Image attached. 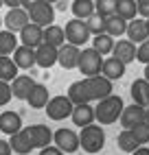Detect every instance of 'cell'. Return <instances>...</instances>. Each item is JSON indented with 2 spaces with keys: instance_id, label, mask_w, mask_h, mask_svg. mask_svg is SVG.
<instances>
[{
  "instance_id": "44dd1931",
  "label": "cell",
  "mask_w": 149,
  "mask_h": 155,
  "mask_svg": "<svg viewBox=\"0 0 149 155\" xmlns=\"http://www.w3.org/2000/svg\"><path fill=\"white\" fill-rule=\"evenodd\" d=\"M33 85H35L33 77H29V74H18V77L11 81V94H13L16 98H22V101H26V96L31 94Z\"/></svg>"
},
{
  "instance_id": "d590c367",
  "label": "cell",
  "mask_w": 149,
  "mask_h": 155,
  "mask_svg": "<svg viewBox=\"0 0 149 155\" xmlns=\"http://www.w3.org/2000/svg\"><path fill=\"white\" fill-rule=\"evenodd\" d=\"M136 61H140V64H149V37L145 39L143 44H138L136 48Z\"/></svg>"
},
{
  "instance_id": "ee69618b",
  "label": "cell",
  "mask_w": 149,
  "mask_h": 155,
  "mask_svg": "<svg viewBox=\"0 0 149 155\" xmlns=\"http://www.w3.org/2000/svg\"><path fill=\"white\" fill-rule=\"evenodd\" d=\"M55 9H61V11H66V2H64V0H59V2H57V7Z\"/></svg>"
},
{
  "instance_id": "4fadbf2b",
  "label": "cell",
  "mask_w": 149,
  "mask_h": 155,
  "mask_svg": "<svg viewBox=\"0 0 149 155\" xmlns=\"http://www.w3.org/2000/svg\"><path fill=\"white\" fill-rule=\"evenodd\" d=\"M70 118L74 122V127H90L94 125V120H97V116H94V107L90 105V103H83V105H74L72 107V114Z\"/></svg>"
},
{
  "instance_id": "8992f818",
  "label": "cell",
  "mask_w": 149,
  "mask_h": 155,
  "mask_svg": "<svg viewBox=\"0 0 149 155\" xmlns=\"http://www.w3.org/2000/svg\"><path fill=\"white\" fill-rule=\"evenodd\" d=\"M26 13H29L31 22L42 26V28H46V26H50L53 22H55V5L46 2V0H40V2L33 5Z\"/></svg>"
},
{
  "instance_id": "7a4b0ae2",
  "label": "cell",
  "mask_w": 149,
  "mask_h": 155,
  "mask_svg": "<svg viewBox=\"0 0 149 155\" xmlns=\"http://www.w3.org/2000/svg\"><path fill=\"white\" fill-rule=\"evenodd\" d=\"M123 98L119 94H110L108 98H103L97 103V107H94V116H97L99 125H112L121 118L123 114Z\"/></svg>"
},
{
  "instance_id": "3957f363",
  "label": "cell",
  "mask_w": 149,
  "mask_h": 155,
  "mask_svg": "<svg viewBox=\"0 0 149 155\" xmlns=\"http://www.w3.org/2000/svg\"><path fill=\"white\" fill-rule=\"evenodd\" d=\"M103 147H105V131L101 129V125H90L79 131V149L94 155Z\"/></svg>"
},
{
  "instance_id": "f35d334b",
  "label": "cell",
  "mask_w": 149,
  "mask_h": 155,
  "mask_svg": "<svg viewBox=\"0 0 149 155\" xmlns=\"http://www.w3.org/2000/svg\"><path fill=\"white\" fill-rule=\"evenodd\" d=\"M11 147H9V140H0V155H11Z\"/></svg>"
},
{
  "instance_id": "7bdbcfd3",
  "label": "cell",
  "mask_w": 149,
  "mask_h": 155,
  "mask_svg": "<svg viewBox=\"0 0 149 155\" xmlns=\"http://www.w3.org/2000/svg\"><path fill=\"white\" fill-rule=\"evenodd\" d=\"M132 155H149V147H138Z\"/></svg>"
},
{
  "instance_id": "30bf717a",
  "label": "cell",
  "mask_w": 149,
  "mask_h": 155,
  "mask_svg": "<svg viewBox=\"0 0 149 155\" xmlns=\"http://www.w3.org/2000/svg\"><path fill=\"white\" fill-rule=\"evenodd\" d=\"M79 55H81V48L79 46L64 44L61 48H57V64L64 70H74L79 66Z\"/></svg>"
},
{
  "instance_id": "83f0119b",
  "label": "cell",
  "mask_w": 149,
  "mask_h": 155,
  "mask_svg": "<svg viewBox=\"0 0 149 155\" xmlns=\"http://www.w3.org/2000/svg\"><path fill=\"white\" fill-rule=\"evenodd\" d=\"M44 42L55 46V48H61L64 44H66V35H64V28L57 26V24H50L44 28Z\"/></svg>"
},
{
  "instance_id": "8d00e7d4",
  "label": "cell",
  "mask_w": 149,
  "mask_h": 155,
  "mask_svg": "<svg viewBox=\"0 0 149 155\" xmlns=\"http://www.w3.org/2000/svg\"><path fill=\"white\" fill-rule=\"evenodd\" d=\"M11 83H7V81H0V107H5L9 101H11Z\"/></svg>"
},
{
  "instance_id": "52a82bcc",
  "label": "cell",
  "mask_w": 149,
  "mask_h": 155,
  "mask_svg": "<svg viewBox=\"0 0 149 155\" xmlns=\"http://www.w3.org/2000/svg\"><path fill=\"white\" fill-rule=\"evenodd\" d=\"M72 107H74L72 101H70L68 96L59 94V96H53L44 109H46V116H48L50 120H66L70 114H72Z\"/></svg>"
},
{
  "instance_id": "60d3db41",
  "label": "cell",
  "mask_w": 149,
  "mask_h": 155,
  "mask_svg": "<svg viewBox=\"0 0 149 155\" xmlns=\"http://www.w3.org/2000/svg\"><path fill=\"white\" fill-rule=\"evenodd\" d=\"M5 2V7H9V9H18V7H22V0H2Z\"/></svg>"
},
{
  "instance_id": "d6986e66",
  "label": "cell",
  "mask_w": 149,
  "mask_h": 155,
  "mask_svg": "<svg viewBox=\"0 0 149 155\" xmlns=\"http://www.w3.org/2000/svg\"><path fill=\"white\" fill-rule=\"evenodd\" d=\"M101 77H105L108 81L123 79V77H125V64H123V61H119L116 57H108V59H103Z\"/></svg>"
},
{
  "instance_id": "5b68a950",
  "label": "cell",
  "mask_w": 149,
  "mask_h": 155,
  "mask_svg": "<svg viewBox=\"0 0 149 155\" xmlns=\"http://www.w3.org/2000/svg\"><path fill=\"white\" fill-rule=\"evenodd\" d=\"M64 35H66V42L72 44V46H83L86 42H90V31L86 26V20H77V18H72L66 22V28H64Z\"/></svg>"
},
{
  "instance_id": "e0dca14e",
  "label": "cell",
  "mask_w": 149,
  "mask_h": 155,
  "mask_svg": "<svg viewBox=\"0 0 149 155\" xmlns=\"http://www.w3.org/2000/svg\"><path fill=\"white\" fill-rule=\"evenodd\" d=\"M127 39L134 44V42H138V44H143L145 39L149 37V28H147V22L143 18H134L132 22H127Z\"/></svg>"
},
{
  "instance_id": "9a60e30c",
  "label": "cell",
  "mask_w": 149,
  "mask_h": 155,
  "mask_svg": "<svg viewBox=\"0 0 149 155\" xmlns=\"http://www.w3.org/2000/svg\"><path fill=\"white\" fill-rule=\"evenodd\" d=\"M121 125H123V129H132L134 125H140V122H145V107H140V105H127V107H123V114H121Z\"/></svg>"
},
{
  "instance_id": "e575fe53",
  "label": "cell",
  "mask_w": 149,
  "mask_h": 155,
  "mask_svg": "<svg viewBox=\"0 0 149 155\" xmlns=\"http://www.w3.org/2000/svg\"><path fill=\"white\" fill-rule=\"evenodd\" d=\"M86 26H88V31H90V35L94 37V35H101V33H105V18H101V15H90L88 20H86Z\"/></svg>"
},
{
  "instance_id": "ffe728a7",
  "label": "cell",
  "mask_w": 149,
  "mask_h": 155,
  "mask_svg": "<svg viewBox=\"0 0 149 155\" xmlns=\"http://www.w3.org/2000/svg\"><path fill=\"white\" fill-rule=\"evenodd\" d=\"M50 101V94H48V87L44 83H35L33 90H31V94L26 96V103L33 109H44Z\"/></svg>"
},
{
  "instance_id": "f6af8a7d",
  "label": "cell",
  "mask_w": 149,
  "mask_h": 155,
  "mask_svg": "<svg viewBox=\"0 0 149 155\" xmlns=\"http://www.w3.org/2000/svg\"><path fill=\"white\" fill-rule=\"evenodd\" d=\"M143 79H145V81H147V83H149V64L145 66V77H143Z\"/></svg>"
},
{
  "instance_id": "4dcf8cb0",
  "label": "cell",
  "mask_w": 149,
  "mask_h": 155,
  "mask_svg": "<svg viewBox=\"0 0 149 155\" xmlns=\"http://www.w3.org/2000/svg\"><path fill=\"white\" fill-rule=\"evenodd\" d=\"M16 77H18V66L13 64V59L11 57H0V81L11 83Z\"/></svg>"
},
{
  "instance_id": "bcb514c9",
  "label": "cell",
  "mask_w": 149,
  "mask_h": 155,
  "mask_svg": "<svg viewBox=\"0 0 149 155\" xmlns=\"http://www.w3.org/2000/svg\"><path fill=\"white\" fill-rule=\"evenodd\" d=\"M145 122H149V107H145Z\"/></svg>"
},
{
  "instance_id": "5bb4252c",
  "label": "cell",
  "mask_w": 149,
  "mask_h": 155,
  "mask_svg": "<svg viewBox=\"0 0 149 155\" xmlns=\"http://www.w3.org/2000/svg\"><path fill=\"white\" fill-rule=\"evenodd\" d=\"M55 64H57V48L50 46V44H46V42H42L35 48V66L48 70V68H53Z\"/></svg>"
},
{
  "instance_id": "f1b7e54d",
  "label": "cell",
  "mask_w": 149,
  "mask_h": 155,
  "mask_svg": "<svg viewBox=\"0 0 149 155\" xmlns=\"http://www.w3.org/2000/svg\"><path fill=\"white\" fill-rule=\"evenodd\" d=\"M90 44H92L90 48H94L101 57H105V55H110L112 50H114V37H110V35L101 33V35H94Z\"/></svg>"
},
{
  "instance_id": "ac0fdd59",
  "label": "cell",
  "mask_w": 149,
  "mask_h": 155,
  "mask_svg": "<svg viewBox=\"0 0 149 155\" xmlns=\"http://www.w3.org/2000/svg\"><path fill=\"white\" fill-rule=\"evenodd\" d=\"M22 116L18 111H2L0 114V131H5L7 136H13V133L22 131Z\"/></svg>"
},
{
  "instance_id": "4316f807",
  "label": "cell",
  "mask_w": 149,
  "mask_h": 155,
  "mask_svg": "<svg viewBox=\"0 0 149 155\" xmlns=\"http://www.w3.org/2000/svg\"><path fill=\"white\" fill-rule=\"evenodd\" d=\"M125 31H127V22L123 18L119 15H110V18H105V35H110V37H121L125 35Z\"/></svg>"
},
{
  "instance_id": "277c9868",
  "label": "cell",
  "mask_w": 149,
  "mask_h": 155,
  "mask_svg": "<svg viewBox=\"0 0 149 155\" xmlns=\"http://www.w3.org/2000/svg\"><path fill=\"white\" fill-rule=\"evenodd\" d=\"M79 72L83 77H99L103 68V57L94 48H83L79 55Z\"/></svg>"
},
{
  "instance_id": "d6a6232c",
  "label": "cell",
  "mask_w": 149,
  "mask_h": 155,
  "mask_svg": "<svg viewBox=\"0 0 149 155\" xmlns=\"http://www.w3.org/2000/svg\"><path fill=\"white\" fill-rule=\"evenodd\" d=\"M116 2L119 0H94V13L101 18L116 15Z\"/></svg>"
},
{
  "instance_id": "2e32d148",
  "label": "cell",
  "mask_w": 149,
  "mask_h": 155,
  "mask_svg": "<svg viewBox=\"0 0 149 155\" xmlns=\"http://www.w3.org/2000/svg\"><path fill=\"white\" fill-rule=\"evenodd\" d=\"M112 57H116L119 61H123L125 66L132 64V61H136V44H132L130 39H119V42H114Z\"/></svg>"
},
{
  "instance_id": "c3c4849f",
  "label": "cell",
  "mask_w": 149,
  "mask_h": 155,
  "mask_svg": "<svg viewBox=\"0 0 149 155\" xmlns=\"http://www.w3.org/2000/svg\"><path fill=\"white\" fill-rule=\"evenodd\" d=\"M136 2H138V5H143V2H149V0H136Z\"/></svg>"
},
{
  "instance_id": "b9f144b4",
  "label": "cell",
  "mask_w": 149,
  "mask_h": 155,
  "mask_svg": "<svg viewBox=\"0 0 149 155\" xmlns=\"http://www.w3.org/2000/svg\"><path fill=\"white\" fill-rule=\"evenodd\" d=\"M37 2H40V0H22V9H24V11H29V9L33 7V5H37Z\"/></svg>"
},
{
  "instance_id": "f546056e",
  "label": "cell",
  "mask_w": 149,
  "mask_h": 155,
  "mask_svg": "<svg viewBox=\"0 0 149 155\" xmlns=\"http://www.w3.org/2000/svg\"><path fill=\"white\" fill-rule=\"evenodd\" d=\"M136 13H138L136 0H119V2H116V15L123 18L125 22H132L136 18Z\"/></svg>"
},
{
  "instance_id": "7402d4cb",
  "label": "cell",
  "mask_w": 149,
  "mask_h": 155,
  "mask_svg": "<svg viewBox=\"0 0 149 155\" xmlns=\"http://www.w3.org/2000/svg\"><path fill=\"white\" fill-rule=\"evenodd\" d=\"M13 64L18 66V70H29L35 66V48H29V46H22L20 44L13 53Z\"/></svg>"
},
{
  "instance_id": "7dc6e473",
  "label": "cell",
  "mask_w": 149,
  "mask_h": 155,
  "mask_svg": "<svg viewBox=\"0 0 149 155\" xmlns=\"http://www.w3.org/2000/svg\"><path fill=\"white\" fill-rule=\"evenodd\" d=\"M46 2H50V5H57V2H59V0H46Z\"/></svg>"
},
{
  "instance_id": "816d5d0a",
  "label": "cell",
  "mask_w": 149,
  "mask_h": 155,
  "mask_svg": "<svg viewBox=\"0 0 149 155\" xmlns=\"http://www.w3.org/2000/svg\"><path fill=\"white\" fill-rule=\"evenodd\" d=\"M2 5H5V2H2V0H0V7H2Z\"/></svg>"
},
{
  "instance_id": "f907efd6",
  "label": "cell",
  "mask_w": 149,
  "mask_h": 155,
  "mask_svg": "<svg viewBox=\"0 0 149 155\" xmlns=\"http://www.w3.org/2000/svg\"><path fill=\"white\" fill-rule=\"evenodd\" d=\"M145 22H147V28H149V18H147V20H145Z\"/></svg>"
},
{
  "instance_id": "836d02e7",
  "label": "cell",
  "mask_w": 149,
  "mask_h": 155,
  "mask_svg": "<svg viewBox=\"0 0 149 155\" xmlns=\"http://www.w3.org/2000/svg\"><path fill=\"white\" fill-rule=\"evenodd\" d=\"M134 136V140L138 142V147H145L149 142V122H140V125H134L132 129H127Z\"/></svg>"
},
{
  "instance_id": "8fae6325",
  "label": "cell",
  "mask_w": 149,
  "mask_h": 155,
  "mask_svg": "<svg viewBox=\"0 0 149 155\" xmlns=\"http://www.w3.org/2000/svg\"><path fill=\"white\" fill-rule=\"evenodd\" d=\"M29 22H31V20H29V13L24 11L22 7L9 9V13L2 18V24L7 26V31H11V33H20V31H22Z\"/></svg>"
},
{
  "instance_id": "ab89813d",
  "label": "cell",
  "mask_w": 149,
  "mask_h": 155,
  "mask_svg": "<svg viewBox=\"0 0 149 155\" xmlns=\"http://www.w3.org/2000/svg\"><path fill=\"white\" fill-rule=\"evenodd\" d=\"M138 5V2H136ZM138 13L143 15V20H147L149 18V2H143V5H138Z\"/></svg>"
},
{
  "instance_id": "603a6c76",
  "label": "cell",
  "mask_w": 149,
  "mask_h": 155,
  "mask_svg": "<svg viewBox=\"0 0 149 155\" xmlns=\"http://www.w3.org/2000/svg\"><path fill=\"white\" fill-rule=\"evenodd\" d=\"M132 98H134V105H140V107H149V83L145 79H136L132 87Z\"/></svg>"
},
{
  "instance_id": "ba28073f",
  "label": "cell",
  "mask_w": 149,
  "mask_h": 155,
  "mask_svg": "<svg viewBox=\"0 0 149 155\" xmlns=\"http://www.w3.org/2000/svg\"><path fill=\"white\" fill-rule=\"evenodd\" d=\"M53 142L61 153H74L79 151V133H74L72 129H57L53 133Z\"/></svg>"
},
{
  "instance_id": "1f68e13d",
  "label": "cell",
  "mask_w": 149,
  "mask_h": 155,
  "mask_svg": "<svg viewBox=\"0 0 149 155\" xmlns=\"http://www.w3.org/2000/svg\"><path fill=\"white\" fill-rule=\"evenodd\" d=\"M116 144H119V149L123 151V153H134L136 149H138V142L134 140V136L127 129H123L121 133H119V138H116Z\"/></svg>"
},
{
  "instance_id": "d4e9b609",
  "label": "cell",
  "mask_w": 149,
  "mask_h": 155,
  "mask_svg": "<svg viewBox=\"0 0 149 155\" xmlns=\"http://www.w3.org/2000/svg\"><path fill=\"white\" fill-rule=\"evenodd\" d=\"M70 11L77 20H88L90 15H94V0H72Z\"/></svg>"
},
{
  "instance_id": "7c38bea8",
  "label": "cell",
  "mask_w": 149,
  "mask_h": 155,
  "mask_svg": "<svg viewBox=\"0 0 149 155\" xmlns=\"http://www.w3.org/2000/svg\"><path fill=\"white\" fill-rule=\"evenodd\" d=\"M42 42H44V28L29 22L22 31H20V44L29 46V48H37Z\"/></svg>"
},
{
  "instance_id": "6da1fadb",
  "label": "cell",
  "mask_w": 149,
  "mask_h": 155,
  "mask_svg": "<svg viewBox=\"0 0 149 155\" xmlns=\"http://www.w3.org/2000/svg\"><path fill=\"white\" fill-rule=\"evenodd\" d=\"M110 94H114L112 90V81L105 77H86L81 81H74L68 87V98L72 101V105H83V103H92V101H103Z\"/></svg>"
},
{
  "instance_id": "681fc988",
  "label": "cell",
  "mask_w": 149,
  "mask_h": 155,
  "mask_svg": "<svg viewBox=\"0 0 149 155\" xmlns=\"http://www.w3.org/2000/svg\"><path fill=\"white\" fill-rule=\"evenodd\" d=\"M0 31H2V18H0Z\"/></svg>"
},
{
  "instance_id": "74e56055",
  "label": "cell",
  "mask_w": 149,
  "mask_h": 155,
  "mask_svg": "<svg viewBox=\"0 0 149 155\" xmlns=\"http://www.w3.org/2000/svg\"><path fill=\"white\" fill-rule=\"evenodd\" d=\"M40 155H66V153H61L57 147H44L40 149Z\"/></svg>"
},
{
  "instance_id": "cb8c5ba5",
  "label": "cell",
  "mask_w": 149,
  "mask_h": 155,
  "mask_svg": "<svg viewBox=\"0 0 149 155\" xmlns=\"http://www.w3.org/2000/svg\"><path fill=\"white\" fill-rule=\"evenodd\" d=\"M9 147H11V151L20 153V155H29L31 151H33V147H31V142H29V136H26V131H18L13 133V136H9Z\"/></svg>"
},
{
  "instance_id": "484cf974",
  "label": "cell",
  "mask_w": 149,
  "mask_h": 155,
  "mask_svg": "<svg viewBox=\"0 0 149 155\" xmlns=\"http://www.w3.org/2000/svg\"><path fill=\"white\" fill-rule=\"evenodd\" d=\"M18 37L16 33H11V31H0V57H9L11 53H16V48H18Z\"/></svg>"
},
{
  "instance_id": "9c48e42d",
  "label": "cell",
  "mask_w": 149,
  "mask_h": 155,
  "mask_svg": "<svg viewBox=\"0 0 149 155\" xmlns=\"http://www.w3.org/2000/svg\"><path fill=\"white\" fill-rule=\"evenodd\" d=\"M26 136H29V142L33 149H44V147H50L53 142V131L46 127V125H31L24 129Z\"/></svg>"
}]
</instances>
